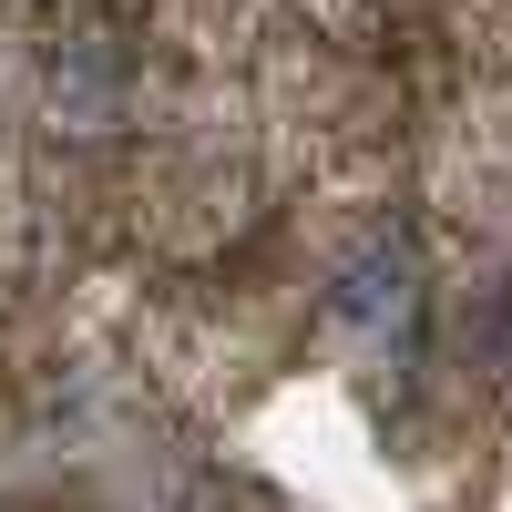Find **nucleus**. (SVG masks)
I'll return each mask as SVG.
<instances>
[{"instance_id":"1","label":"nucleus","mask_w":512,"mask_h":512,"mask_svg":"<svg viewBox=\"0 0 512 512\" xmlns=\"http://www.w3.org/2000/svg\"><path fill=\"white\" fill-rule=\"evenodd\" d=\"M41 103H52V134H113L123 113H134V52H123L113 31H72L52 52V82H41Z\"/></svg>"},{"instance_id":"2","label":"nucleus","mask_w":512,"mask_h":512,"mask_svg":"<svg viewBox=\"0 0 512 512\" xmlns=\"http://www.w3.org/2000/svg\"><path fill=\"white\" fill-rule=\"evenodd\" d=\"M410 318H420V256H410V236H369L328 287V328L338 338H390Z\"/></svg>"}]
</instances>
